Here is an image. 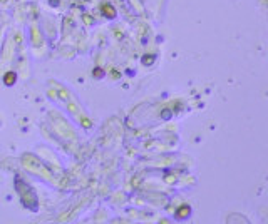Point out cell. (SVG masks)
Listing matches in <instances>:
<instances>
[{
	"label": "cell",
	"instance_id": "2",
	"mask_svg": "<svg viewBox=\"0 0 268 224\" xmlns=\"http://www.w3.org/2000/svg\"><path fill=\"white\" fill-rule=\"evenodd\" d=\"M13 82H15V74H13V72H9V74L5 75V84H7V85H12Z\"/></svg>",
	"mask_w": 268,
	"mask_h": 224
},
{
	"label": "cell",
	"instance_id": "1",
	"mask_svg": "<svg viewBox=\"0 0 268 224\" xmlns=\"http://www.w3.org/2000/svg\"><path fill=\"white\" fill-rule=\"evenodd\" d=\"M102 13H104L106 17H109V19L116 17V10H114L112 5H102Z\"/></svg>",
	"mask_w": 268,
	"mask_h": 224
},
{
	"label": "cell",
	"instance_id": "3",
	"mask_svg": "<svg viewBox=\"0 0 268 224\" xmlns=\"http://www.w3.org/2000/svg\"><path fill=\"white\" fill-rule=\"evenodd\" d=\"M142 62H144V64H148V62H153V57H149V59H148V57H146V59L142 60Z\"/></svg>",
	"mask_w": 268,
	"mask_h": 224
}]
</instances>
